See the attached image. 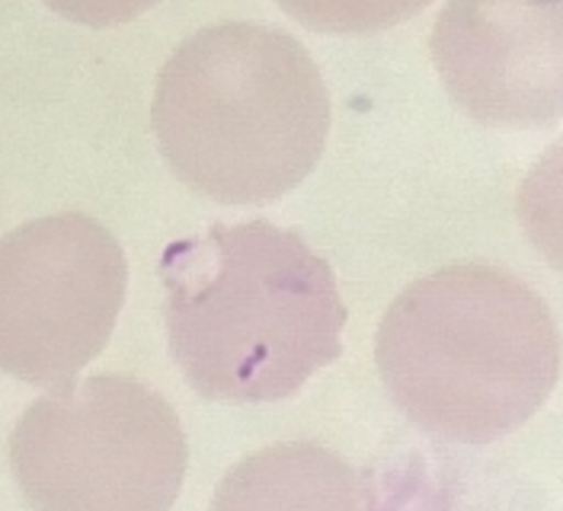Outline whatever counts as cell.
<instances>
[{
    "label": "cell",
    "instance_id": "6da1fadb",
    "mask_svg": "<svg viewBox=\"0 0 563 511\" xmlns=\"http://www.w3.org/2000/svg\"><path fill=\"white\" fill-rule=\"evenodd\" d=\"M157 273L170 355L206 400L279 403L343 355L330 263L263 218L176 240Z\"/></svg>",
    "mask_w": 563,
    "mask_h": 511
},
{
    "label": "cell",
    "instance_id": "7a4b0ae2",
    "mask_svg": "<svg viewBox=\"0 0 563 511\" xmlns=\"http://www.w3.org/2000/svg\"><path fill=\"white\" fill-rule=\"evenodd\" d=\"M375 362L394 407L439 442L506 438L554 393L561 336L522 278L445 266L387 307Z\"/></svg>",
    "mask_w": 563,
    "mask_h": 511
},
{
    "label": "cell",
    "instance_id": "3957f363",
    "mask_svg": "<svg viewBox=\"0 0 563 511\" xmlns=\"http://www.w3.org/2000/svg\"><path fill=\"white\" fill-rule=\"evenodd\" d=\"M151 125L164 160L196 196L263 204L314 173L330 135V97L295 35L221 23L170 55Z\"/></svg>",
    "mask_w": 563,
    "mask_h": 511
},
{
    "label": "cell",
    "instance_id": "277c9868",
    "mask_svg": "<svg viewBox=\"0 0 563 511\" xmlns=\"http://www.w3.org/2000/svg\"><path fill=\"white\" fill-rule=\"evenodd\" d=\"M186 464L176 409L125 375L52 390L10 435L13 479L38 509H170Z\"/></svg>",
    "mask_w": 563,
    "mask_h": 511
},
{
    "label": "cell",
    "instance_id": "5b68a950",
    "mask_svg": "<svg viewBox=\"0 0 563 511\" xmlns=\"http://www.w3.org/2000/svg\"><path fill=\"white\" fill-rule=\"evenodd\" d=\"M129 288L119 240L97 218H35L0 240V371L33 387L74 384L115 330Z\"/></svg>",
    "mask_w": 563,
    "mask_h": 511
},
{
    "label": "cell",
    "instance_id": "8992f818",
    "mask_svg": "<svg viewBox=\"0 0 563 511\" xmlns=\"http://www.w3.org/2000/svg\"><path fill=\"white\" fill-rule=\"evenodd\" d=\"M429 55L461 112L490 129L561 119L563 0H449Z\"/></svg>",
    "mask_w": 563,
    "mask_h": 511
},
{
    "label": "cell",
    "instance_id": "52a82bcc",
    "mask_svg": "<svg viewBox=\"0 0 563 511\" xmlns=\"http://www.w3.org/2000/svg\"><path fill=\"white\" fill-rule=\"evenodd\" d=\"M301 486L311 482L317 486L330 506H355L358 496L352 492L355 474L343 460H336L333 454L311 447V444H288V447H269L256 457H250L244 467L231 470L214 506H256L263 492H269L273 486ZM273 496V492H269Z\"/></svg>",
    "mask_w": 563,
    "mask_h": 511
},
{
    "label": "cell",
    "instance_id": "ba28073f",
    "mask_svg": "<svg viewBox=\"0 0 563 511\" xmlns=\"http://www.w3.org/2000/svg\"><path fill=\"white\" fill-rule=\"evenodd\" d=\"M282 10L314 33H382L400 26L432 0H276Z\"/></svg>",
    "mask_w": 563,
    "mask_h": 511
},
{
    "label": "cell",
    "instance_id": "9c48e42d",
    "mask_svg": "<svg viewBox=\"0 0 563 511\" xmlns=\"http://www.w3.org/2000/svg\"><path fill=\"white\" fill-rule=\"evenodd\" d=\"M161 0H45L48 10L65 16L70 23L90 26V30H109L132 23L135 16L147 13Z\"/></svg>",
    "mask_w": 563,
    "mask_h": 511
}]
</instances>
